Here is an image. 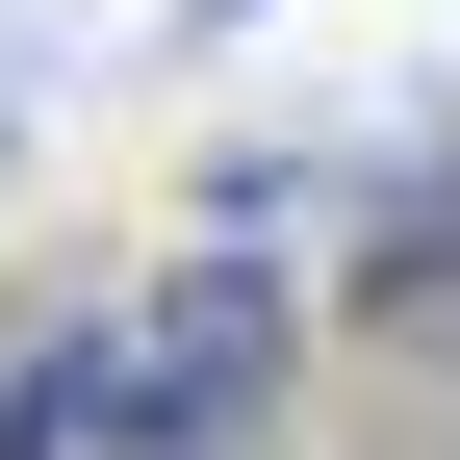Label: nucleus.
Returning <instances> with one entry per match:
<instances>
[{
    "mask_svg": "<svg viewBox=\"0 0 460 460\" xmlns=\"http://www.w3.org/2000/svg\"><path fill=\"white\" fill-rule=\"evenodd\" d=\"M281 410H307V281L281 256H205L128 307V384H102V460H281Z\"/></svg>",
    "mask_w": 460,
    "mask_h": 460,
    "instance_id": "f257e3e1",
    "label": "nucleus"
},
{
    "mask_svg": "<svg viewBox=\"0 0 460 460\" xmlns=\"http://www.w3.org/2000/svg\"><path fill=\"white\" fill-rule=\"evenodd\" d=\"M180 26H281V0H180Z\"/></svg>",
    "mask_w": 460,
    "mask_h": 460,
    "instance_id": "f03ea898",
    "label": "nucleus"
}]
</instances>
